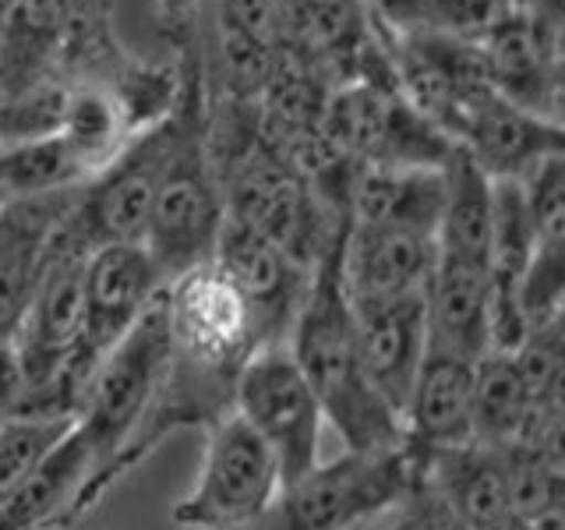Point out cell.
<instances>
[{
  "instance_id": "obj_1",
  "label": "cell",
  "mask_w": 565,
  "mask_h": 530,
  "mask_svg": "<svg viewBox=\"0 0 565 530\" xmlns=\"http://www.w3.org/2000/svg\"><path fill=\"white\" fill-rule=\"evenodd\" d=\"M340 244L343 237L315 265L308 297L297 311L287 347L315 389L326 411V424L343 442V449H396L403 446V421L364 371L353 308L340 276Z\"/></svg>"
},
{
  "instance_id": "obj_12",
  "label": "cell",
  "mask_w": 565,
  "mask_h": 530,
  "mask_svg": "<svg viewBox=\"0 0 565 530\" xmlns=\"http://www.w3.org/2000/svg\"><path fill=\"white\" fill-rule=\"evenodd\" d=\"M473 46L494 93L530 114L555 117V29L526 0L494 11L473 35Z\"/></svg>"
},
{
  "instance_id": "obj_34",
  "label": "cell",
  "mask_w": 565,
  "mask_h": 530,
  "mask_svg": "<svg viewBox=\"0 0 565 530\" xmlns=\"http://www.w3.org/2000/svg\"><path fill=\"white\" fill-rule=\"evenodd\" d=\"M555 61L558 67H565V25L555 29Z\"/></svg>"
},
{
  "instance_id": "obj_23",
  "label": "cell",
  "mask_w": 565,
  "mask_h": 530,
  "mask_svg": "<svg viewBox=\"0 0 565 530\" xmlns=\"http://www.w3.org/2000/svg\"><path fill=\"white\" fill-rule=\"evenodd\" d=\"M124 128L128 120L120 114V103L99 88H75L67 96L61 138L78 156L88 177H96L124 149Z\"/></svg>"
},
{
  "instance_id": "obj_15",
  "label": "cell",
  "mask_w": 565,
  "mask_h": 530,
  "mask_svg": "<svg viewBox=\"0 0 565 530\" xmlns=\"http://www.w3.org/2000/svg\"><path fill=\"white\" fill-rule=\"evenodd\" d=\"M358 347L371 385L403 417L411 389L428 361V308L424 294L350 300Z\"/></svg>"
},
{
  "instance_id": "obj_32",
  "label": "cell",
  "mask_w": 565,
  "mask_h": 530,
  "mask_svg": "<svg viewBox=\"0 0 565 530\" xmlns=\"http://www.w3.org/2000/svg\"><path fill=\"white\" fill-rule=\"evenodd\" d=\"M350 530H417V520H414V509H411V499L393 506V509H385L379 512V517H371L358 527H350Z\"/></svg>"
},
{
  "instance_id": "obj_3",
  "label": "cell",
  "mask_w": 565,
  "mask_h": 530,
  "mask_svg": "<svg viewBox=\"0 0 565 530\" xmlns=\"http://www.w3.org/2000/svg\"><path fill=\"white\" fill-rule=\"evenodd\" d=\"M417 464L406 446L322 459L308 474L282 481L273 502L237 530H350L411 499Z\"/></svg>"
},
{
  "instance_id": "obj_22",
  "label": "cell",
  "mask_w": 565,
  "mask_h": 530,
  "mask_svg": "<svg viewBox=\"0 0 565 530\" xmlns=\"http://www.w3.org/2000/svg\"><path fill=\"white\" fill-rule=\"evenodd\" d=\"M85 181V167L61 135L0 149V202L40 199V194L82 188Z\"/></svg>"
},
{
  "instance_id": "obj_26",
  "label": "cell",
  "mask_w": 565,
  "mask_h": 530,
  "mask_svg": "<svg viewBox=\"0 0 565 530\" xmlns=\"http://www.w3.org/2000/svg\"><path fill=\"white\" fill-rule=\"evenodd\" d=\"M276 61V40H262V35L223 29L220 35V67H223V88L230 99L258 103L265 82L273 75Z\"/></svg>"
},
{
  "instance_id": "obj_13",
  "label": "cell",
  "mask_w": 565,
  "mask_h": 530,
  "mask_svg": "<svg viewBox=\"0 0 565 530\" xmlns=\"http://www.w3.org/2000/svg\"><path fill=\"white\" fill-rule=\"evenodd\" d=\"M452 146L463 149L491 181H523L544 156L565 149V128L555 117L530 114L481 88L467 99L449 128Z\"/></svg>"
},
{
  "instance_id": "obj_17",
  "label": "cell",
  "mask_w": 565,
  "mask_h": 530,
  "mask_svg": "<svg viewBox=\"0 0 565 530\" xmlns=\"http://www.w3.org/2000/svg\"><path fill=\"white\" fill-rule=\"evenodd\" d=\"M428 350L481 361L491 350V273L488 258L438 252L428 287Z\"/></svg>"
},
{
  "instance_id": "obj_37",
  "label": "cell",
  "mask_w": 565,
  "mask_h": 530,
  "mask_svg": "<svg viewBox=\"0 0 565 530\" xmlns=\"http://www.w3.org/2000/svg\"><path fill=\"white\" fill-rule=\"evenodd\" d=\"M18 8V0H0V14H8V11H14Z\"/></svg>"
},
{
  "instance_id": "obj_33",
  "label": "cell",
  "mask_w": 565,
  "mask_h": 530,
  "mask_svg": "<svg viewBox=\"0 0 565 530\" xmlns=\"http://www.w3.org/2000/svg\"><path fill=\"white\" fill-rule=\"evenodd\" d=\"M526 4L534 8L552 29L565 25V0H526Z\"/></svg>"
},
{
  "instance_id": "obj_10",
  "label": "cell",
  "mask_w": 565,
  "mask_h": 530,
  "mask_svg": "<svg viewBox=\"0 0 565 530\" xmlns=\"http://www.w3.org/2000/svg\"><path fill=\"white\" fill-rule=\"evenodd\" d=\"M163 308L177 358L241 371L247 358L262 350L244 297L212 262L173 279L163 294Z\"/></svg>"
},
{
  "instance_id": "obj_9",
  "label": "cell",
  "mask_w": 565,
  "mask_h": 530,
  "mask_svg": "<svg viewBox=\"0 0 565 530\" xmlns=\"http://www.w3.org/2000/svg\"><path fill=\"white\" fill-rule=\"evenodd\" d=\"M163 290L167 283L159 276L156 262L149 258L146 244H110L85 258L82 340L75 353V368H71L78 396L88 375L99 368V361L146 318V311L163 297Z\"/></svg>"
},
{
  "instance_id": "obj_16",
  "label": "cell",
  "mask_w": 565,
  "mask_h": 530,
  "mask_svg": "<svg viewBox=\"0 0 565 530\" xmlns=\"http://www.w3.org/2000/svg\"><path fill=\"white\" fill-rule=\"evenodd\" d=\"M438 258L431 234L396 226L347 223L340 244V276L350 300L424 294Z\"/></svg>"
},
{
  "instance_id": "obj_5",
  "label": "cell",
  "mask_w": 565,
  "mask_h": 530,
  "mask_svg": "<svg viewBox=\"0 0 565 530\" xmlns=\"http://www.w3.org/2000/svg\"><path fill=\"white\" fill-rule=\"evenodd\" d=\"M223 223V188L205 152V131L188 124L177 135L167 170L159 177L149 226L146 237H141L167 287L191 269H199V265L212 262Z\"/></svg>"
},
{
  "instance_id": "obj_31",
  "label": "cell",
  "mask_w": 565,
  "mask_h": 530,
  "mask_svg": "<svg viewBox=\"0 0 565 530\" xmlns=\"http://www.w3.org/2000/svg\"><path fill=\"white\" fill-rule=\"evenodd\" d=\"M14 389H18V361L8 340H0V421H8L11 403H14Z\"/></svg>"
},
{
  "instance_id": "obj_27",
  "label": "cell",
  "mask_w": 565,
  "mask_h": 530,
  "mask_svg": "<svg viewBox=\"0 0 565 530\" xmlns=\"http://www.w3.org/2000/svg\"><path fill=\"white\" fill-rule=\"evenodd\" d=\"M523 199L537 241L565 237V149L544 156L523 181Z\"/></svg>"
},
{
  "instance_id": "obj_2",
  "label": "cell",
  "mask_w": 565,
  "mask_h": 530,
  "mask_svg": "<svg viewBox=\"0 0 565 530\" xmlns=\"http://www.w3.org/2000/svg\"><path fill=\"white\" fill-rule=\"evenodd\" d=\"M167 364L170 329L163 297H159L146 318L88 375L75 414H71V435L82 442V449L93 459V477H88L82 495V512L93 509L117 485V464L135 438L138 424L146 421L156 389L167 375Z\"/></svg>"
},
{
  "instance_id": "obj_6",
  "label": "cell",
  "mask_w": 565,
  "mask_h": 530,
  "mask_svg": "<svg viewBox=\"0 0 565 530\" xmlns=\"http://www.w3.org/2000/svg\"><path fill=\"white\" fill-rule=\"evenodd\" d=\"M177 135H181V124L159 120L156 128H146L128 141L96 177H88L78 188L75 209L64 220L57 244L82 255L110 244H141Z\"/></svg>"
},
{
  "instance_id": "obj_24",
  "label": "cell",
  "mask_w": 565,
  "mask_h": 530,
  "mask_svg": "<svg viewBox=\"0 0 565 530\" xmlns=\"http://www.w3.org/2000/svg\"><path fill=\"white\" fill-rule=\"evenodd\" d=\"M71 421L8 417L0 421V506L22 488L25 477L40 467V459L67 435Z\"/></svg>"
},
{
  "instance_id": "obj_28",
  "label": "cell",
  "mask_w": 565,
  "mask_h": 530,
  "mask_svg": "<svg viewBox=\"0 0 565 530\" xmlns=\"http://www.w3.org/2000/svg\"><path fill=\"white\" fill-rule=\"evenodd\" d=\"M367 14H375L396 35H411L420 29H431L435 0H361Z\"/></svg>"
},
{
  "instance_id": "obj_21",
  "label": "cell",
  "mask_w": 565,
  "mask_h": 530,
  "mask_svg": "<svg viewBox=\"0 0 565 530\" xmlns=\"http://www.w3.org/2000/svg\"><path fill=\"white\" fill-rule=\"evenodd\" d=\"M526 379L516 350H488L473 364V438L477 446L505 449L516 446L530 424Z\"/></svg>"
},
{
  "instance_id": "obj_25",
  "label": "cell",
  "mask_w": 565,
  "mask_h": 530,
  "mask_svg": "<svg viewBox=\"0 0 565 530\" xmlns=\"http://www.w3.org/2000/svg\"><path fill=\"white\" fill-rule=\"evenodd\" d=\"M67 96H71L67 88L46 82H35L29 88H18L11 96H0V149L61 135Z\"/></svg>"
},
{
  "instance_id": "obj_35",
  "label": "cell",
  "mask_w": 565,
  "mask_h": 530,
  "mask_svg": "<svg viewBox=\"0 0 565 530\" xmlns=\"http://www.w3.org/2000/svg\"><path fill=\"white\" fill-rule=\"evenodd\" d=\"M555 120H558L562 128H565V99H562V96L555 99Z\"/></svg>"
},
{
  "instance_id": "obj_18",
  "label": "cell",
  "mask_w": 565,
  "mask_h": 530,
  "mask_svg": "<svg viewBox=\"0 0 565 530\" xmlns=\"http://www.w3.org/2000/svg\"><path fill=\"white\" fill-rule=\"evenodd\" d=\"M473 364L428 350L403 406V446L420 467L435 453L473 446Z\"/></svg>"
},
{
  "instance_id": "obj_29",
  "label": "cell",
  "mask_w": 565,
  "mask_h": 530,
  "mask_svg": "<svg viewBox=\"0 0 565 530\" xmlns=\"http://www.w3.org/2000/svg\"><path fill=\"white\" fill-rule=\"evenodd\" d=\"M223 29H241L276 40V0H220Z\"/></svg>"
},
{
  "instance_id": "obj_8",
  "label": "cell",
  "mask_w": 565,
  "mask_h": 530,
  "mask_svg": "<svg viewBox=\"0 0 565 530\" xmlns=\"http://www.w3.org/2000/svg\"><path fill=\"white\" fill-rule=\"evenodd\" d=\"M234 414L273 449L282 481L322 464L326 411L287 343L262 347L247 358L237 379Z\"/></svg>"
},
{
  "instance_id": "obj_20",
  "label": "cell",
  "mask_w": 565,
  "mask_h": 530,
  "mask_svg": "<svg viewBox=\"0 0 565 530\" xmlns=\"http://www.w3.org/2000/svg\"><path fill=\"white\" fill-rule=\"evenodd\" d=\"M446 173L411 167H361L350 191V223L438 234Z\"/></svg>"
},
{
  "instance_id": "obj_19",
  "label": "cell",
  "mask_w": 565,
  "mask_h": 530,
  "mask_svg": "<svg viewBox=\"0 0 565 530\" xmlns=\"http://www.w3.org/2000/svg\"><path fill=\"white\" fill-rule=\"evenodd\" d=\"M88 477H93V459L67 428L22 488L0 506V530H67L85 517L82 495Z\"/></svg>"
},
{
  "instance_id": "obj_36",
  "label": "cell",
  "mask_w": 565,
  "mask_h": 530,
  "mask_svg": "<svg viewBox=\"0 0 565 530\" xmlns=\"http://www.w3.org/2000/svg\"><path fill=\"white\" fill-rule=\"evenodd\" d=\"M555 85H558V96L565 99V67H558V75H555Z\"/></svg>"
},
{
  "instance_id": "obj_7",
  "label": "cell",
  "mask_w": 565,
  "mask_h": 530,
  "mask_svg": "<svg viewBox=\"0 0 565 530\" xmlns=\"http://www.w3.org/2000/svg\"><path fill=\"white\" fill-rule=\"evenodd\" d=\"M279 485L282 474L273 449L241 414H230L205 432L199 477L170 520L181 530H237L273 502Z\"/></svg>"
},
{
  "instance_id": "obj_11",
  "label": "cell",
  "mask_w": 565,
  "mask_h": 530,
  "mask_svg": "<svg viewBox=\"0 0 565 530\" xmlns=\"http://www.w3.org/2000/svg\"><path fill=\"white\" fill-rule=\"evenodd\" d=\"M212 265L244 297L262 347L287 343V336L297 322V311L308 297L315 269L297 265L282 247L265 241L252 226H244L237 220L223 223Z\"/></svg>"
},
{
  "instance_id": "obj_30",
  "label": "cell",
  "mask_w": 565,
  "mask_h": 530,
  "mask_svg": "<svg viewBox=\"0 0 565 530\" xmlns=\"http://www.w3.org/2000/svg\"><path fill=\"white\" fill-rule=\"evenodd\" d=\"M534 340H537L547 353H555V358L565 364V300H562V305L534 329Z\"/></svg>"
},
{
  "instance_id": "obj_14",
  "label": "cell",
  "mask_w": 565,
  "mask_h": 530,
  "mask_svg": "<svg viewBox=\"0 0 565 530\" xmlns=\"http://www.w3.org/2000/svg\"><path fill=\"white\" fill-rule=\"evenodd\" d=\"M75 199L78 188L0 202V340L22 326Z\"/></svg>"
},
{
  "instance_id": "obj_4",
  "label": "cell",
  "mask_w": 565,
  "mask_h": 530,
  "mask_svg": "<svg viewBox=\"0 0 565 530\" xmlns=\"http://www.w3.org/2000/svg\"><path fill=\"white\" fill-rule=\"evenodd\" d=\"M220 188L226 220L252 226L305 269H315L326 258L350 223L282 167L262 141L220 173Z\"/></svg>"
}]
</instances>
